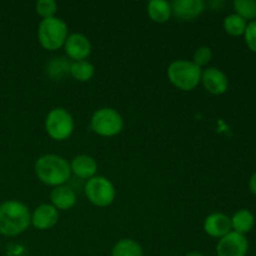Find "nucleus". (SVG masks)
Listing matches in <instances>:
<instances>
[{"label":"nucleus","instance_id":"obj_1","mask_svg":"<svg viewBox=\"0 0 256 256\" xmlns=\"http://www.w3.org/2000/svg\"><path fill=\"white\" fill-rule=\"evenodd\" d=\"M32 224V215L26 205L18 200H8L0 205V234L16 236Z\"/></svg>","mask_w":256,"mask_h":256},{"label":"nucleus","instance_id":"obj_2","mask_svg":"<svg viewBox=\"0 0 256 256\" xmlns=\"http://www.w3.org/2000/svg\"><path fill=\"white\" fill-rule=\"evenodd\" d=\"M35 174L38 179L49 186L64 185L72 175L70 164L59 155L46 154L35 162Z\"/></svg>","mask_w":256,"mask_h":256},{"label":"nucleus","instance_id":"obj_3","mask_svg":"<svg viewBox=\"0 0 256 256\" xmlns=\"http://www.w3.org/2000/svg\"><path fill=\"white\" fill-rule=\"evenodd\" d=\"M202 70L189 60H175L168 68L170 82L182 92L194 90L202 82Z\"/></svg>","mask_w":256,"mask_h":256},{"label":"nucleus","instance_id":"obj_4","mask_svg":"<svg viewBox=\"0 0 256 256\" xmlns=\"http://www.w3.org/2000/svg\"><path fill=\"white\" fill-rule=\"evenodd\" d=\"M38 38L42 46L46 50L60 49L68 38V25L59 18L42 19L38 29Z\"/></svg>","mask_w":256,"mask_h":256},{"label":"nucleus","instance_id":"obj_5","mask_svg":"<svg viewBox=\"0 0 256 256\" xmlns=\"http://www.w3.org/2000/svg\"><path fill=\"white\" fill-rule=\"evenodd\" d=\"M92 129L100 136L112 138L119 134L124 126V122L119 112L112 108H102L92 116Z\"/></svg>","mask_w":256,"mask_h":256},{"label":"nucleus","instance_id":"obj_6","mask_svg":"<svg viewBox=\"0 0 256 256\" xmlns=\"http://www.w3.org/2000/svg\"><path fill=\"white\" fill-rule=\"evenodd\" d=\"M45 129L52 139L58 142L68 139L74 132V120L72 114L62 108H55L45 119Z\"/></svg>","mask_w":256,"mask_h":256},{"label":"nucleus","instance_id":"obj_7","mask_svg":"<svg viewBox=\"0 0 256 256\" xmlns=\"http://www.w3.org/2000/svg\"><path fill=\"white\" fill-rule=\"evenodd\" d=\"M85 195L92 205L99 208L109 206L115 199V188L109 179L94 176L85 185Z\"/></svg>","mask_w":256,"mask_h":256},{"label":"nucleus","instance_id":"obj_8","mask_svg":"<svg viewBox=\"0 0 256 256\" xmlns=\"http://www.w3.org/2000/svg\"><path fill=\"white\" fill-rule=\"evenodd\" d=\"M249 242L245 235L230 232L219 240L216 245L218 256H246Z\"/></svg>","mask_w":256,"mask_h":256},{"label":"nucleus","instance_id":"obj_9","mask_svg":"<svg viewBox=\"0 0 256 256\" xmlns=\"http://www.w3.org/2000/svg\"><path fill=\"white\" fill-rule=\"evenodd\" d=\"M64 48L68 56L74 62L85 60L92 52V44H90L89 39L85 35L79 34V32L68 35Z\"/></svg>","mask_w":256,"mask_h":256},{"label":"nucleus","instance_id":"obj_10","mask_svg":"<svg viewBox=\"0 0 256 256\" xmlns=\"http://www.w3.org/2000/svg\"><path fill=\"white\" fill-rule=\"evenodd\" d=\"M170 5L172 15L182 22L196 19L205 10V2L202 0H175Z\"/></svg>","mask_w":256,"mask_h":256},{"label":"nucleus","instance_id":"obj_11","mask_svg":"<svg viewBox=\"0 0 256 256\" xmlns=\"http://www.w3.org/2000/svg\"><path fill=\"white\" fill-rule=\"evenodd\" d=\"M202 82L205 89L214 95H222L229 88V80L225 72L218 68H208L202 74Z\"/></svg>","mask_w":256,"mask_h":256},{"label":"nucleus","instance_id":"obj_12","mask_svg":"<svg viewBox=\"0 0 256 256\" xmlns=\"http://www.w3.org/2000/svg\"><path fill=\"white\" fill-rule=\"evenodd\" d=\"M204 230L212 238L222 239L230 232H232V219L222 212H214L205 219Z\"/></svg>","mask_w":256,"mask_h":256},{"label":"nucleus","instance_id":"obj_13","mask_svg":"<svg viewBox=\"0 0 256 256\" xmlns=\"http://www.w3.org/2000/svg\"><path fill=\"white\" fill-rule=\"evenodd\" d=\"M59 220V212L50 204H42L34 210L32 215V224L39 230L54 228Z\"/></svg>","mask_w":256,"mask_h":256},{"label":"nucleus","instance_id":"obj_14","mask_svg":"<svg viewBox=\"0 0 256 256\" xmlns=\"http://www.w3.org/2000/svg\"><path fill=\"white\" fill-rule=\"evenodd\" d=\"M70 169L80 179H92L96 174L98 164L89 155H78L72 160Z\"/></svg>","mask_w":256,"mask_h":256},{"label":"nucleus","instance_id":"obj_15","mask_svg":"<svg viewBox=\"0 0 256 256\" xmlns=\"http://www.w3.org/2000/svg\"><path fill=\"white\" fill-rule=\"evenodd\" d=\"M52 205L56 210H69L76 204V195L74 190L70 189L66 185H60L54 188L50 194Z\"/></svg>","mask_w":256,"mask_h":256},{"label":"nucleus","instance_id":"obj_16","mask_svg":"<svg viewBox=\"0 0 256 256\" xmlns=\"http://www.w3.org/2000/svg\"><path fill=\"white\" fill-rule=\"evenodd\" d=\"M232 219V232H239V234L245 235L252 230L255 225V216L250 210L242 209L234 214Z\"/></svg>","mask_w":256,"mask_h":256},{"label":"nucleus","instance_id":"obj_17","mask_svg":"<svg viewBox=\"0 0 256 256\" xmlns=\"http://www.w3.org/2000/svg\"><path fill=\"white\" fill-rule=\"evenodd\" d=\"M148 14L152 22H159V24L166 22L172 15V5L164 0H152L148 4Z\"/></svg>","mask_w":256,"mask_h":256},{"label":"nucleus","instance_id":"obj_18","mask_svg":"<svg viewBox=\"0 0 256 256\" xmlns=\"http://www.w3.org/2000/svg\"><path fill=\"white\" fill-rule=\"evenodd\" d=\"M112 256H144L139 242L132 239H122L114 245Z\"/></svg>","mask_w":256,"mask_h":256},{"label":"nucleus","instance_id":"obj_19","mask_svg":"<svg viewBox=\"0 0 256 256\" xmlns=\"http://www.w3.org/2000/svg\"><path fill=\"white\" fill-rule=\"evenodd\" d=\"M70 65L72 62H68L65 58H54L48 64L46 72L52 80H62L65 76L70 75Z\"/></svg>","mask_w":256,"mask_h":256},{"label":"nucleus","instance_id":"obj_20","mask_svg":"<svg viewBox=\"0 0 256 256\" xmlns=\"http://www.w3.org/2000/svg\"><path fill=\"white\" fill-rule=\"evenodd\" d=\"M95 74V69L92 64L86 60L72 62L70 65V75L78 82H89Z\"/></svg>","mask_w":256,"mask_h":256},{"label":"nucleus","instance_id":"obj_21","mask_svg":"<svg viewBox=\"0 0 256 256\" xmlns=\"http://www.w3.org/2000/svg\"><path fill=\"white\" fill-rule=\"evenodd\" d=\"M248 22L238 14H230L224 19V29L232 36H242L246 30Z\"/></svg>","mask_w":256,"mask_h":256},{"label":"nucleus","instance_id":"obj_22","mask_svg":"<svg viewBox=\"0 0 256 256\" xmlns=\"http://www.w3.org/2000/svg\"><path fill=\"white\" fill-rule=\"evenodd\" d=\"M235 14L242 16L244 20H256V2L255 0H235Z\"/></svg>","mask_w":256,"mask_h":256},{"label":"nucleus","instance_id":"obj_23","mask_svg":"<svg viewBox=\"0 0 256 256\" xmlns=\"http://www.w3.org/2000/svg\"><path fill=\"white\" fill-rule=\"evenodd\" d=\"M35 10L42 19H50L55 16V12H58V4L54 0H39L35 5Z\"/></svg>","mask_w":256,"mask_h":256},{"label":"nucleus","instance_id":"obj_24","mask_svg":"<svg viewBox=\"0 0 256 256\" xmlns=\"http://www.w3.org/2000/svg\"><path fill=\"white\" fill-rule=\"evenodd\" d=\"M212 52L209 46H200L195 50L194 56H192V62L199 68L204 66L212 60Z\"/></svg>","mask_w":256,"mask_h":256},{"label":"nucleus","instance_id":"obj_25","mask_svg":"<svg viewBox=\"0 0 256 256\" xmlns=\"http://www.w3.org/2000/svg\"><path fill=\"white\" fill-rule=\"evenodd\" d=\"M244 38L248 48H249L252 52H256V20L250 22L249 24H248L246 30H245L244 32Z\"/></svg>","mask_w":256,"mask_h":256},{"label":"nucleus","instance_id":"obj_26","mask_svg":"<svg viewBox=\"0 0 256 256\" xmlns=\"http://www.w3.org/2000/svg\"><path fill=\"white\" fill-rule=\"evenodd\" d=\"M249 189H250V192H252V194L256 195V172L252 175V178H250V180H249Z\"/></svg>","mask_w":256,"mask_h":256},{"label":"nucleus","instance_id":"obj_27","mask_svg":"<svg viewBox=\"0 0 256 256\" xmlns=\"http://www.w3.org/2000/svg\"><path fill=\"white\" fill-rule=\"evenodd\" d=\"M185 256H205L204 254H202V252H189V254L188 255H185Z\"/></svg>","mask_w":256,"mask_h":256},{"label":"nucleus","instance_id":"obj_28","mask_svg":"<svg viewBox=\"0 0 256 256\" xmlns=\"http://www.w3.org/2000/svg\"><path fill=\"white\" fill-rule=\"evenodd\" d=\"M255 159H256V150H255Z\"/></svg>","mask_w":256,"mask_h":256}]
</instances>
